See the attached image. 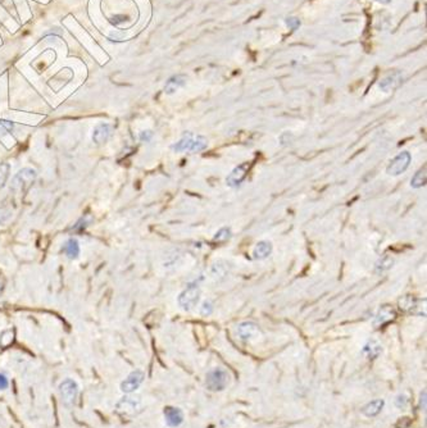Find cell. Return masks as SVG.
Instances as JSON below:
<instances>
[{"label":"cell","mask_w":427,"mask_h":428,"mask_svg":"<svg viewBox=\"0 0 427 428\" xmlns=\"http://www.w3.org/2000/svg\"><path fill=\"white\" fill-rule=\"evenodd\" d=\"M152 137H153V132L149 131V130L148 131L140 132V135H139V138H140L142 142H149L152 140Z\"/></svg>","instance_id":"1f68e13d"},{"label":"cell","mask_w":427,"mask_h":428,"mask_svg":"<svg viewBox=\"0 0 427 428\" xmlns=\"http://www.w3.org/2000/svg\"><path fill=\"white\" fill-rule=\"evenodd\" d=\"M425 305H426V300L425 299L424 300L422 299H417V297L410 296V295H407V296L402 297L399 300L400 309L404 311H408V313H412V314H426Z\"/></svg>","instance_id":"ba28073f"},{"label":"cell","mask_w":427,"mask_h":428,"mask_svg":"<svg viewBox=\"0 0 427 428\" xmlns=\"http://www.w3.org/2000/svg\"><path fill=\"white\" fill-rule=\"evenodd\" d=\"M186 76H183V75H176V76H172L171 78L165 82V86H164V93L171 95V94H175L176 91L183 87L186 85Z\"/></svg>","instance_id":"d6986e66"},{"label":"cell","mask_w":427,"mask_h":428,"mask_svg":"<svg viewBox=\"0 0 427 428\" xmlns=\"http://www.w3.org/2000/svg\"><path fill=\"white\" fill-rule=\"evenodd\" d=\"M9 171H11V166L8 163L0 164V186H4L7 182L8 177H9Z\"/></svg>","instance_id":"d4e9b609"},{"label":"cell","mask_w":427,"mask_h":428,"mask_svg":"<svg viewBox=\"0 0 427 428\" xmlns=\"http://www.w3.org/2000/svg\"><path fill=\"white\" fill-rule=\"evenodd\" d=\"M426 178H427L426 166H424L420 171H417V172L414 173V176L412 177V180H410V186L413 187V189H421V187L426 185Z\"/></svg>","instance_id":"603a6c76"},{"label":"cell","mask_w":427,"mask_h":428,"mask_svg":"<svg viewBox=\"0 0 427 428\" xmlns=\"http://www.w3.org/2000/svg\"><path fill=\"white\" fill-rule=\"evenodd\" d=\"M383 352V346L380 345L379 342L375 340H369L366 342V345L362 349V354L367 358V359H376L380 354Z\"/></svg>","instance_id":"ffe728a7"},{"label":"cell","mask_w":427,"mask_h":428,"mask_svg":"<svg viewBox=\"0 0 427 428\" xmlns=\"http://www.w3.org/2000/svg\"><path fill=\"white\" fill-rule=\"evenodd\" d=\"M408 403H409V399H408V396H407V395L402 394V395H398V396H396V399H395L396 408H399V409H404V408L408 405Z\"/></svg>","instance_id":"4316f807"},{"label":"cell","mask_w":427,"mask_h":428,"mask_svg":"<svg viewBox=\"0 0 427 428\" xmlns=\"http://www.w3.org/2000/svg\"><path fill=\"white\" fill-rule=\"evenodd\" d=\"M165 425L171 428H176L183 423V411L180 408L167 407L163 410Z\"/></svg>","instance_id":"4fadbf2b"},{"label":"cell","mask_w":427,"mask_h":428,"mask_svg":"<svg viewBox=\"0 0 427 428\" xmlns=\"http://www.w3.org/2000/svg\"><path fill=\"white\" fill-rule=\"evenodd\" d=\"M1 292H3V283L0 281V295H1Z\"/></svg>","instance_id":"e575fe53"},{"label":"cell","mask_w":427,"mask_h":428,"mask_svg":"<svg viewBox=\"0 0 427 428\" xmlns=\"http://www.w3.org/2000/svg\"><path fill=\"white\" fill-rule=\"evenodd\" d=\"M208 148V140L202 135H194L191 132H187L179 141L175 142L171 149L175 153H200Z\"/></svg>","instance_id":"6da1fadb"},{"label":"cell","mask_w":427,"mask_h":428,"mask_svg":"<svg viewBox=\"0 0 427 428\" xmlns=\"http://www.w3.org/2000/svg\"><path fill=\"white\" fill-rule=\"evenodd\" d=\"M145 380V373L140 370H132L126 378H124L120 385V390L126 394H132L138 390L139 387L142 386V383Z\"/></svg>","instance_id":"52a82bcc"},{"label":"cell","mask_w":427,"mask_h":428,"mask_svg":"<svg viewBox=\"0 0 427 428\" xmlns=\"http://www.w3.org/2000/svg\"><path fill=\"white\" fill-rule=\"evenodd\" d=\"M286 24H287V26H289L290 28H291V30H298V28L300 27V21L299 19H298V18H295V17H289V18H286Z\"/></svg>","instance_id":"f546056e"},{"label":"cell","mask_w":427,"mask_h":428,"mask_svg":"<svg viewBox=\"0 0 427 428\" xmlns=\"http://www.w3.org/2000/svg\"><path fill=\"white\" fill-rule=\"evenodd\" d=\"M200 293H202V290H200L199 282L195 281L193 283H189L186 289L179 295L177 301H179L180 308L183 311H190L191 309H194L198 305V303H199Z\"/></svg>","instance_id":"277c9868"},{"label":"cell","mask_w":427,"mask_h":428,"mask_svg":"<svg viewBox=\"0 0 427 428\" xmlns=\"http://www.w3.org/2000/svg\"><path fill=\"white\" fill-rule=\"evenodd\" d=\"M384 407H385V401L383 399H376V400L369 401L365 407L362 408V414H365L366 417L372 418L379 415L381 411H383Z\"/></svg>","instance_id":"e0dca14e"},{"label":"cell","mask_w":427,"mask_h":428,"mask_svg":"<svg viewBox=\"0 0 427 428\" xmlns=\"http://www.w3.org/2000/svg\"><path fill=\"white\" fill-rule=\"evenodd\" d=\"M420 404H421V410H425V409H426V391L421 392Z\"/></svg>","instance_id":"d6a6232c"},{"label":"cell","mask_w":427,"mask_h":428,"mask_svg":"<svg viewBox=\"0 0 427 428\" xmlns=\"http://www.w3.org/2000/svg\"><path fill=\"white\" fill-rule=\"evenodd\" d=\"M228 383L227 372L222 368H213L207 373L205 386L210 391H224Z\"/></svg>","instance_id":"5b68a950"},{"label":"cell","mask_w":427,"mask_h":428,"mask_svg":"<svg viewBox=\"0 0 427 428\" xmlns=\"http://www.w3.org/2000/svg\"><path fill=\"white\" fill-rule=\"evenodd\" d=\"M394 263H395V259H394L393 256L389 255V254H385V255L381 256V258L376 262L375 273L376 274H379V276H381V274H384V273H386L387 271H390L393 268Z\"/></svg>","instance_id":"44dd1931"},{"label":"cell","mask_w":427,"mask_h":428,"mask_svg":"<svg viewBox=\"0 0 427 428\" xmlns=\"http://www.w3.org/2000/svg\"><path fill=\"white\" fill-rule=\"evenodd\" d=\"M110 131H112V127L110 124L108 123H99L95 126L93 131V140L94 142L97 144H104L109 138Z\"/></svg>","instance_id":"ac0fdd59"},{"label":"cell","mask_w":427,"mask_h":428,"mask_svg":"<svg viewBox=\"0 0 427 428\" xmlns=\"http://www.w3.org/2000/svg\"><path fill=\"white\" fill-rule=\"evenodd\" d=\"M231 270H232V267L227 260L218 259L217 262L212 263L209 268V276L214 282H222L227 278Z\"/></svg>","instance_id":"30bf717a"},{"label":"cell","mask_w":427,"mask_h":428,"mask_svg":"<svg viewBox=\"0 0 427 428\" xmlns=\"http://www.w3.org/2000/svg\"><path fill=\"white\" fill-rule=\"evenodd\" d=\"M395 317H396V313L395 311H394V308H391L390 305H384V307H381V309L377 311V314L375 315L373 326H375L376 328L383 327V326L386 325V323L394 321Z\"/></svg>","instance_id":"9a60e30c"},{"label":"cell","mask_w":427,"mask_h":428,"mask_svg":"<svg viewBox=\"0 0 427 428\" xmlns=\"http://www.w3.org/2000/svg\"><path fill=\"white\" fill-rule=\"evenodd\" d=\"M261 335H262L261 328L254 322L245 321L241 322L240 325L238 326V336L244 341L257 340L258 337H261Z\"/></svg>","instance_id":"8fae6325"},{"label":"cell","mask_w":427,"mask_h":428,"mask_svg":"<svg viewBox=\"0 0 427 428\" xmlns=\"http://www.w3.org/2000/svg\"><path fill=\"white\" fill-rule=\"evenodd\" d=\"M402 81H403V75H402V72H400V71H395V72H391L390 75L384 77V78L380 81L379 86L384 93H389V91L394 90V89H396V87L399 86L400 83H402Z\"/></svg>","instance_id":"5bb4252c"},{"label":"cell","mask_w":427,"mask_h":428,"mask_svg":"<svg viewBox=\"0 0 427 428\" xmlns=\"http://www.w3.org/2000/svg\"><path fill=\"white\" fill-rule=\"evenodd\" d=\"M142 396L139 395L126 394L123 397H121L116 404V411L121 417L131 418L134 415H138L142 411Z\"/></svg>","instance_id":"7a4b0ae2"},{"label":"cell","mask_w":427,"mask_h":428,"mask_svg":"<svg viewBox=\"0 0 427 428\" xmlns=\"http://www.w3.org/2000/svg\"><path fill=\"white\" fill-rule=\"evenodd\" d=\"M375 1H379L381 4H390L391 3V0H375Z\"/></svg>","instance_id":"836d02e7"},{"label":"cell","mask_w":427,"mask_h":428,"mask_svg":"<svg viewBox=\"0 0 427 428\" xmlns=\"http://www.w3.org/2000/svg\"><path fill=\"white\" fill-rule=\"evenodd\" d=\"M9 387V378L5 373H0V390H7Z\"/></svg>","instance_id":"4dcf8cb0"},{"label":"cell","mask_w":427,"mask_h":428,"mask_svg":"<svg viewBox=\"0 0 427 428\" xmlns=\"http://www.w3.org/2000/svg\"><path fill=\"white\" fill-rule=\"evenodd\" d=\"M231 236H232L231 228L224 227V228H221L220 231L216 233V236H214V241L224 242V241H227V240H230Z\"/></svg>","instance_id":"cb8c5ba5"},{"label":"cell","mask_w":427,"mask_h":428,"mask_svg":"<svg viewBox=\"0 0 427 428\" xmlns=\"http://www.w3.org/2000/svg\"><path fill=\"white\" fill-rule=\"evenodd\" d=\"M214 311V307H213V303L210 300H205L203 301V304L200 307V314L203 315V317H208L213 313Z\"/></svg>","instance_id":"484cf974"},{"label":"cell","mask_w":427,"mask_h":428,"mask_svg":"<svg viewBox=\"0 0 427 428\" xmlns=\"http://www.w3.org/2000/svg\"><path fill=\"white\" fill-rule=\"evenodd\" d=\"M58 392L63 407L66 409H72L76 405L77 397H79V383L72 378H66L59 383Z\"/></svg>","instance_id":"3957f363"},{"label":"cell","mask_w":427,"mask_h":428,"mask_svg":"<svg viewBox=\"0 0 427 428\" xmlns=\"http://www.w3.org/2000/svg\"><path fill=\"white\" fill-rule=\"evenodd\" d=\"M412 162V156L408 152H402L389 163V166L386 168V173L389 176H399L404 173L409 167Z\"/></svg>","instance_id":"8992f818"},{"label":"cell","mask_w":427,"mask_h":428,"mask_svg":"<svg viewBox=\"0 0 427 428\" xmlns=\"http://www.w3.org/2000/svg\"><path fill=\"white\" fill-rule=\"evenodd\" d=\"M90 222H91V217H90V215H86V217H82L81 218V219H80L79 222H77V225L75 226V230H85V228L87 227V226H89V223Z\"/></svg>","instance_id":"83f0119b"},{"label":"cell","mask_w":427,"mask_h":428,"mask_svg":"<svg viewBox=\"0 0 427 428\" xmlns=\"http://www.w3.org/2000/svg\"><path fill=\"white\" fill-rule=\"evenodd\" d=\"M63 252L68 259H77L80 255V245L76 238H69L68 241L63 245Z\"/></svg>","instance_id":"7402d4cb"},{"label":"cell","mask_w":427,"mask_h":428,"mask_svg":"<svg viewBox=\"0 0 427 428\" xmlns=\"http://www.w3.org/2000/svg\"><path fill=\"white\" fill-rule=\"evenodd\" d=\"M35 180H36V172L34 169L23 168L13 177L12 189L13 190H27Z\"/></svg>","instance_id":"9c48e42d"},{"label":"cell","mask_w":427,"mask_h":428,"mask_svg":"<svg viewBox=\"0 0 427 428\" xmlns=\"http://www.w3.org/2000/svg\"><path fill=\"white\" fill-rule=\"evenodd\" d=\"M273 252V246L269 241H259L257 245H255L254 250H253V258L258 260L267 259Z\"/></svg>","instance_id":"2e32d148"},{"label":"cell","mask_w":427,"mask_h":428,"mask_svg":"<svg viewBox=\"0 0 427 428\" xmlns=\"http://www.w3.org/2000/svg\"><path fill=\"white\" fill-rule=\"evenodd\" d=\"M248 163H243L240 166L235 167L230 173H228V176L226 177V183H227V186L232 187V189H236L239 187L243 183V181L245 180V177L248 175Z\"/></svg>","instance_id":"7c38bea8"},{"label":"cell","mask_w":427,"mask_h":428,"mask_svg":"<svg viewBox=\"0 0 427 428\" xmlns=\"http://www.w3.org/2000/svg\"><path fill=\"white\" fill-rule=\"evenodd\" d=\"M0 128L5 132H12L14 128L13 122L7 121V119H0Z\"/></svg>","instance_id":"f1b7e54d"}]
</instances>
